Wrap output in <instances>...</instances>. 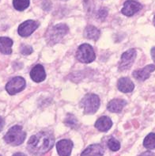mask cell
<instances>
[{
    "label": "cell",
    "instance_id": "obj_20",
    "mask_svg": "<svg viewBox=\"0 0 155 156\" xmlns=\"http://www.w3.org/2000/svg\"><path fill=\"white\" fill-rule=\"evenodd\" d=\"M13 4L16 10L22 11L30 6V0H13Z\"/></svg>",
    "mask_w": 155,
    "mask_h": 156
},
{
    "label": "cell",
    "instance_id": "obj_3",
    "mask_svg": "<svg viewBox=\"0 0 155 156\" xmlns=\"http://www.w3.org/2000/svg\"><path fill=\"white\" fill-rule=\"evenodd\" d=\"M100 106V98L93 94H88L81 101V107L84 109L85 114H93Z\"/></svg>",
    "mask_w": 155,
    "mask_h": 156
},
{
    "label": "cell",
    "instance_id": "obj_16",
    "mask_svg": "<svg viewBox=\"0 0 155 156\" xmlns=\"http://www.w3.org/2000/svg\"><path fill=\"white\" fill-rule=\"evenodd\" d=\"M13 41L9 37H0V52L2 54L9 55L12 52Z\"/></svg>",
    "mask_w": 155,
    "mask_h": 156
},
{
    "label": "cell",
    "instance_id": "obj_6",
    "mask_svg": "<svg viewBox=\"0 0 155 156\" xmlns=\"http://www.w3.org/2000/svg\"><path fill=\"white\" fill-rule=\"evenodd\" d=\"M26 87V81L22 77H15L12 79L6 86V90L10 95H14L23 90Z\"/></svg>",
    "mask_w": 155,
    "mask_h": 156
},
{
    "label": "cell",
    "instance_id": "obj_22",
    "mask_svg": "<svg viewBox=\"0 0 155 156\" xmlns=\"http://www.w3.org/2000/svg\"><path fill=\"white\" fill-rule=\"evenodd\" d=\"M65 123H66V125H68L70 127H75L78 124V121H77V119L75 118V116H73V115H68V117H67L66 119V121H65Z\"/></svg>",
    "mask_w": 155,
    "mask_h": 156
},
{
    "label": "cell",
    "instance_id": "obj_26",
    "mask_svg": "<svg viewBox=\"0 0 155 156\" xmlns=\"http://www.w3.org/2000/svg\"><path fill=\"white\" fill-rule=\"evenodd\" d=\"M151 56H152V59H153V61L155 63V47L152 48L151 49Z\"/></svg>",
    "mask_w": 155,
    "mask_h": 156
},
{
    "label": "cell",
    "instance_id": "obj_12",
    "mask_svg": "<svg viewBox=\"0 0 155 156\" xmlns=\"http://www.w3.org/2000/svg\"><path fill=\"white\" fill-rule=\"evenodd\" d=\"M30 77L36 83H41L46 78L44 68L42 65H36L30 71Z\"/></svg>",
    "mask_w": 155,
    "mask_h": 156
},
{
    "label": "cell",
    "instance_id": "obj_30",
    "mask_svg": "<svg viewBox=\"0 0 155 156\" xmlns=\"http://www.w3.org/2000/svg\"><path fill=\"white\" fill-rule=\"evenodd\" d=\"M0 156H1V155H0Z\"/></svg>",
    "mask_w": 155,
    "mask_h": 156
},
{
    "label": "cell",
    "instance_id": "obj_29",
    "mask_svg": "<svg viewBox=\"0 0 155 156\" xmlns=\"http://www.w3.org/2000/svg\"><path fill=\"white\" fill-rule=\"evenodd\" d=\"M63 1H67V0H63Z\"/></svg>",
    "mask_w": 155,
    "mask_h": 156
},
{
    "label": "cell",
    "instance_id": "obj_23",
    "mask_svg": "<svg viewBox=\"0 0 155 156\" xmlns=\"http://www.w3.org/2000/svg\"><path fill=\"white\" fill-rule=\"evenodd\" d=\"M21 52L23 55H30L33 52V48L29 45H22L21 48Z\"/></svg>",
    "mask_w": 155,
    "mask_h": 156
},
{
    "label": "cell",
    "instance_id": "obj_14",
    "mask_svg": "<svg viewBox=\"0 0 155 156\" xmlns=\"http://www.w3.org/2000/svg\"><path fill=\"white\" fill-rule=\"evenodd\" d=\"M104 149L100 145L93 144L89 146L86 150L82 153L81 156H103Z\"/></svg>",
    "mask_w": 155,
    "mask_h": 156
},
{
    "label": "cell",
    "instance_id": "obj_24",
    "mask_svg": "<svg viewBox=\"0 0 155 156\" xmlns=\"http://www.w3.org/2000/svg\"><path fill=\"white\" fill-rule=\"evenodd\" d=\"M139 156H155V154L150 152V151H146V152H143V154H140Z\"/></svg>",
    "mask_w": 155,
    "mask_h": 156
},
{
    "label": "cell",
    "instance_id": "obj_15",
    "mask_svg": "<svg viewBox=\"0 0 155 156\" xmlns=\"http://www.w3.org/2000/svg\"><path fill=\"white\" fill-rule=\"evenodd\" d=\"M112 125V120L105 116L100 117L95 124V127L100 132H107L111 129Z\"/></svg>",
    "mask_w": 155,
    "mask_h": 156
},
{
    "label": "cell",
    "instance_id": "obj_11",
    "mask_svg": "<svg viewBox=\"0 0 155 156\" xmlns=\"http://www.w3.org/2000/svg\"><path fill=\"white\" fill-rule=\"evenodd\" d=\"M155 70V66L153 64L146 66L144 68L137 70L133 72V76L138 80L140 81H144L146 79H147L150 77V74Z\"/></svg>",
    "mask_w": 155,
    "mask_h": 156
},
{
    "label": "cell",
    "instance_id": "obj_4",
    "mask_svg": "<svg viewBox=\"0 0 155 156\" xmlns=\"http://www.w3.org/2000/svg\"><path fill=\"white\" fill-rule=\"evenodd\" d=\"M76 57L81 63H90L94 60L96 56L91 45L88 44H83L78 48Z\"/></svg>",
    "mask_w": 155,
    "mask_h": 156
},
{
    "label": "cell",
    "instance_id": "obj_21",
    "mask_svg": "<svg viewBox=\"0 0 155 156\" xmlns=\"http://www.w3.org/2000/svg\"><path fill=\"white\" fill-rule=\"evenodd\" d=\"M108 146L113 151H116L120 148V144L115 138H111L108 142Z\"/></svg>",
    "mask_w": 155,
    "mask_h": 156
},
{
    "label": "cell",
    "instance_id": "obj_10",
    "mask_svg": "<svg viewBox=\"0 0 155 156\" xmlns=\"http://www.w3.org/2000/svg\"><path fill=\"white\" fill-rule=\"evenodd\" d=\"M73 142L70 140H63L56 144L57 151L59 156H70L73 148Z\"/></svg>",
    "mask_w": 155,
    "mask_h": 156
},
{
    "label": "cell",
    "instance_id": "obj_2",
    "mask_svg": "<svg viewBox=\"0 0 155 156\" xmlns=\"http://www.w3.org/2000/svg\"><path fill=\"white\" fill-rule=\"evenodd\" d=\"M26 136V133L22 130V127L15 125L8 131L6 136H4V140L7 144L12 146H18L23 143Z\"/></svg>",
    "mask_w": 155,
    "mask_h": 156
},
{
    "label": "cell",
    "instance_id": "obj_5",
    "mask_svg": "<svg viewBox=\"0 0 155 156\" xmlns=\"http://www.w3.org/2000/svg\"><path fill=\"white\" fill-rule=\"evenodd\" d=\"M136 49H129L125 51L121 56L120 62L119 63V70L120 71H126L129 69L133 64L136 57Z\"/></svg>",
    "mask_w": 155,
    "mask_h": 156
},
{
    "label": "cell",
    "instance_id": "obj_19",
    "mask_svg": "<svg viewBox=\"0 0 155 156\" xmlns=\"http://www.w3.org/2000/svg\"><path fill=\"white\" fill-rule=\"evenodd\" d=\"M143 146L149 150L155 148V133H150L143 141Z\"/></svg>",
    "mask_w": 155,
    "mask_h": 156
},
{
    "label": "cell",
    "instance_id": "obj_17",
    "mask_svg": "<svg viewBox=\"0 0 155 156\" xmlns=\"http://www.w3.org/2000/svg\"><path fill=\"white\" fill-rule=\"evenodd\" d=\"M125 105L126 101L123 99H113L108 103V109L112 113H120Z\"/></svg>",
    "mask_w": 155,
    "mask_h": 156
},
{
    "label": "cell",
    "instance_id": "obj_28",
    "mask_svg": "<svg viewBox=\"0 0 155 156\" xmlns=\"http://www.w3.org/2000/svg\"><path fill=\"white\" fill-rule=\"evenodd\" d=\"M153 24H154V26H155V16H154V18H153Z\"/></svg>",
    "mask_w": 155,
    "mask_h": 156
},
{
    "label": "cell",
    "instance_id": "obj_18",
    "mask_svg": "<svg viewBox=\"0 0 155 156\" xmlns=\"http://www.w3.org/2000/svg\"><path fill=\"white\" fill-rule=\"evenodd\" d=\"M85 37L87 39L93 40V41H97L100 37V31L97 28L93 26H88L84 31Z\"/></svg>",
    "mask_w": 155,
    "mask_h": 156
},
{
    "label": "cell",
    "instance_id": "obj_27",
    "mask_svg": "<svg viewBox=\"0 0 155 156\" xmlns=\"http://www.w3.org/2000/svg\"><path fill=\"white\" fill-rule=\"evenodd\" d=\"M13 156H26V155H25L24 154H22V153L18 152V153H16V154H14Z\"/></svg>",
    "mask_w": 155,
    "mask_h": 156
},
{
    "label": "cell",
    "instance_id": "obj_7",
    "mask_svg": "<svg viewBox=\"0 0 155 156\" xmlns=\"http://www.w3.org/2000/svg\"><path fill=\"white\" fill-rule=\"evenodd\" d=\"M67 31H68V28L64 24L56 25L48 33L49 41H52L53 43H56V42L59 41L63 38V37L66 35Z\"/></svg>",
    "mask_w": 155,
    "mask_h": 156
},
{
    "label": "cell",
    "instance_id": "obj_9",
    "mask_svg": "<svg viewBox=\"0 0 155 156\" xmlns=\"http://www.w3.org/2000/svg\"><path fill=\"white\" fill-rule=\"evenodd\" d=\"M142 5L139 2L134 1V0H128L124 2V7L122 9V14L124 15L131 17L142 9Z\"/></svg>",
    "mask_w": 155,
    "mask_h": 156
},
{
    "label": "cell",
    "instance_id": "obj_8",
    "mask_svg": "<svg viewBox=\"0 0 155 156\" xmlns=\"http://www.w3.org/2000/svg\"><path fill=\"white\" fill-rule=\"evenodd\" d=\"M39 26V23L33 20H28L22 23L18 27V34L21 37H29L31 35Z\"/></svg>",
    "mask_w": 155,
    "mask_h": 156
},
{
    "label": "cell",
    "instance_id": "obj_13",
    "mask_svg": "<svg viewBox=\"0 0 155 156\" xmlns=\"http://www.w3.org/2000/svg\"><path fill=\"white\" fill-rule=\"evenodd\" d=\"M117 87L118 90L123 93H129L133 90L135 85L133 82L128 78H120L118 80Z\"/></svg>",
    "mask_w": 155,
    "mask_h": 156
},
{
    "label": "cell",
    "instance_id": "obj_1",
    "mask_svg": "<svg viewBox=\"0 0 155 156\" xmlns=\"http://www.w3.org/2000/svg\"><path fill=\"white\" fill-rule=\"evenodd\" d=\"M55 144V137L48 132H41L34 135L28 142V149L32 154L41 155L45 154Z\"/></svg>",
    "mask_w": 155,
    "mask_h": 156
},
{
    "label": "cell",
    "instance_id": "obj_25",
    "mask_svg": "<svg viewBox=\"0 0 155 156\" xmlns=\"http://www.w3.org/2000/svg\"><path fill=\"white\" fill-rule=\"evenodd\" d=\"M4 126V120L0 117V132L2 130V128Z\"/></svg>",
    "mask_w": 155,
    "mask_h": 156
}]
</instances>
